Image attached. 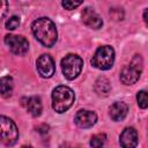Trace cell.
I'll list each match as a JSON object with an SVG mask.
<instances>
[{
	"instance_id": "cell-1",
	"label": "cell",
	"mask_w": 148,
	"mask_h": 148,
	"mask_svg": "<svg viewBox=\"0 0 148 148\" xmlns=\"http://www.w3.org/2000/svg\"><path fill=\"white\" fill-rule=\"evenodd\" d=\"M31 31L35 38L46 47L53 46L57 42V27L49 17H39L35 20L31 24Z\"/></svg>"
},
{
	"instance_id": "cell-2",
	"label": "cell",
	"mask_w": 148,
	"mask_h": 148,
	"mask_svg": "<svg viewBox=\"0 0 148 148\" xmlns=\"http://www.w3.org/2000/svg\"><path fill=\"white\" fill-rule=\"evenodd\" d=\"M74 99V91L67 86H58L52 91V108L58 113L67 111L73 105Z\"/></svg>"
},
{
	"instance_id": "cell-3",
	"label": "cell",
	"mask_w": 148,
	"mask_h": 148,
	"mask_svg": "<svg viewBox=\"0 0 148 148\" xmlns=\"http://www.w3.org/2000/svg\"><path fill=\"white\" fill-rule=\"evenodd\" d=\"M142 72V58L140 54H135L131 62L123 68L120 72V81L124 84H134Z\"/></svg>"
},
{
	"instance_id": "cell-4",
	"label": "cell",
	"mask_w": 148,
	"mask_h": 148,
	"mask_svg": "<svg viewBox=\"0 0 148 148\" xmlns=\"http://www.w3.org/2000/svg\"><path fill=\"white\" fill-rule=\"evenodd\" d=\"M114 62V50L110 45L99 46L91 58V65L98 69L106 71L113 66Z\"/></svg>"
},
{
	"instance_id": "cell-5",
	"label": "cell",
	"mask_w": 148,
	"mask_h": 148,
	"mask_svg": "<svg viewBox=\"0 0 148 148\" xmlns=\"http://www.w3.org/2000/svg\"><path fill=\"white\" fill-rule=\"evenodd\" d=\"M83 67V60L80 56L69 53L61 60V71L67 80H74L79 76Z\"/></svg>"
},
{
	"instance_id": "cell-6",
	"label": "cell",
	"mask_w": 148,
	"mask_h": 148,
	"mask_svg": "<svg viewBox=\"0 0 148 148\" xmlns=\"http://www.w3.org/2000/svg\"><path fill=\"white\" fill-rule=\"evenodd\" d=\"M18 139L16 124L6 116H0V141L5 146H13Z\"/></svg>"
},
{
	"instance_id": "cell-7",
	"label": "cell",
	"mask_w": 148,
	"mask_h": 148,
	"mask_svg": "<svg viewBox=\"0 0 148 148\" xmlns=\"http://www.w3.org/2000/svg\"><path fill=\"white\" fill-rule=\"evenodd\" d=\"M5 43L9 47V50L16 56H23L28 52L29 43L25 37L20 35H6Z\"/></svg>"
},
{
	"instance_id": "cell-8",
	"label": "cell",
	"mask_w": 148,
	"mask_h": 148,
	"mask_svg": "<svg viewBox=\"0 0 148 148\" xmlns=\"http://www.w3.org/2000/svg\"><path fill=\"white\" fill-rule=\"evenodd\" d=\"M37 71L42 77L49 79L56 72V65L51 56L49 54H42L37 59Z\"/></svg>"
},
{
	"instance_id": "cell-9",
	"label": "cell",
	"mask_w": 148,
	"mask_h": 148,
	"mask_svg": "<svg viewBox=\"0 0 148 148\" xmlns=\"http://www.w3.org/2000/svg\"><path fill=\"white\" fill-rule=\"evenodd\" d=\"M75 124L81 128H89L92 127L97 121V116L94 111L89 110H80L75 114Z\"/></svg>"
},
{
	"instance_id": "cell-10",
	"label": "cell",
	"mask_w": 148,
	"mask_h": 148,
	"mask_svg": "<svg viewBox=\"0 0 148 148\" xmlns=\"http://www.w3.org/2000/svg\"><path fill=\"white\" fill-rule=\"evenodd\" d=\"M82 21L87 27H89L91 29H99L103 25V21L101 18V16L91 7H87L83 9Z\"/></svg>"
},
{
	"instance_id": "cell-11",
	"label": "cell",
	"mask_w": 148,
	"mask_h": 148,
	"mask_svg": "<svg viewBox=\"0 0 148 148\" xmlns=\"http://www.w3.org/2000/svg\"><path fill=\"white\" fill-rule=\"evenodd\" d=\"M119 143L123 148H136L138 146V132L133 127H126L119 138Z\"/></svg>"
},
{
	"instance_id": "cell-12",
	"label": "cell",
	"mask_w": 148,
	"mask_h": 148,
	"mask_svg": "<svg viewBox=\"0 0 148 148\" xmlns=\"http://www.w3.org/2000/svg\"><path fill=\"white\" fill-rule=\"evenodd\" d=\"M128 112V106L124 102H114L109 110V114L112 120L114 121H120L123 120Z\"/></svg>"
},
{
	"instance_id": "cell-13",
	"label": "cell",
	"mask_w": 148,
	"mask_h": 148,
	"mask_svg": "<svg viewBox=\"0 0 148 148\" xmlns=\"http://www.w3.org/2000/svg\"><path fill=\"white\" fill-rule=\"evenodd\" d=\"M27 110L29 111V113L34 117H38L42 113L43 110V105H42V101L38 96H31L28 98L27 101Z\"/></svg>"
},
{
	"instance_id": "cell-14",
	"label": "cell",
	"mask_w": 148,
	"mask_h": 148,
	"mask_svg": "<svg viewBox=\"0 0 148 148\" xmlns=\"http://www.w3.org/2000/svg\"><path fill=\"white\" fill-rule=\"evenodd\" d=\"M94 89H95V91H96L97 95H99V96H108L109 92L111 91L110 81H109L105 76H99V77L95 81Z\"/></svg>"
},
{
	"instance_id": "cell-15",
	"label": "cell",
	"mask_w": 148,
	"mask_h": 148,
	"mask_svg": "<svg viewBox=\"0 0 148 148\" xmlns=\"http://www.w3.org/2000/svg\"><path fill=\"white\" fill-rule=\"evenodd\" d=\"M14 81L12 76H3L0 79V95L5 98L9 97L13 92Z\"/></svg>"
},
{
	"instance_id": "cell-16",
	"label": "cell",
	"mask_w": 148,
	"mask_h": 148,
	"mask_svg": "<svg viewBox=\"0 0 148 148\" xmlns=\"http://www.w3.org/2000/svg\"><path fill=\"white\" fill-rule=\"evenodd\" d=\"M105 142H106V135L104 133L95 134L90 139V146L92 148H103Z\"/></svg>"
},
{
	"instance_id": "cell-17",
	"label": "cell",
	"mask_w": 148,
	"mask_h": 148,
	"mask_svg": "<svg viewBox=\"0 0 148 148\" xmlns=\"http://www.w3.org/2000/svg\"><path fill=\"white\" fill-rule=\"evenodd\" d=\"M136 101H138V105L141 109H146L148 106V98H147V92L145 90H141L138 92L136 95Z\"/></svg>"
},
{
	"instance_id": "cell-18",
	"label": "cell",
	"mask_w": 148,
	"mask_h": 148,
	"mask_svg": "<svg viewBox=\"0 0 148 148\" xmlns=\"http://www.w3.org/2000/svg\"><path fill=\"white\" fill-rule=\"evenodd\" d=\"M18 25H20V17L18 16H15V15L12 16V17H9L7 20V22H6V29H8V30H14Z\"/></svg>"
},
{
	"instance_id": "cell-19",
	"label": "cell",
	"mask_w": 148,
	"mask_h": 148,
	"mask_svg": "<svg viewBox=\"0 0 148 148\" xmlns=\"http://www.w3.org/2000/svg\"><path fill=\"white\" fill-rule=\"evenodd\" d=\"M82 3V1H62L61 5L65 9L67 10H72V9H75L76 7H79L80 5Z\"/></svg>"
},
{
	"instance_id": "cell-20",
	"label": "cell",
	"mask_w": 148,
	"mask_h": 148,
	"mask_svg": "<svg viewBox=\"0 0 148 148\" xmlns=\"http://www.w3.org/2000/svg\"><path fill=\"white\" fill-rule=\"evenodd\" d=\"M8 9V2L6 0H0V20L6 15Z\"/></svg>"
},
{
	"instance_id": "cell-21",
	"label": "cell",
	"mask_w": 148,
	"mask_h": 148,
	"mask_svg": "<svg viewBox=\"0 0 148 148\" xmlns=\"http://www.w3.org/2000/svg\"><path fill=\"white\" fill-rule=\"evenodd\" d=\"M143 20H145V22L147 23V9H145V13H143Z\"/></svg>"
},
{
	"instance_id": "cell-22",
	"label": "cell",
	"mask_w": 148,
	"mask_h": 148,
	"mask_svg": "<svg viewBox=\"0 0 148 148\" xmlns=\"http://www.w3.org/2000/svg\"><path fill=\"white\" fill-rule=\"evenodd\" d=\"M21 148H32V147L31 146H22Z\"/></svg>"
}]
</instances>
